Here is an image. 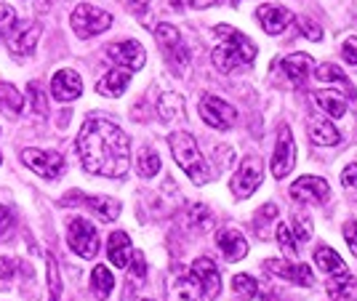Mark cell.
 <instances>
[{
	"mask_svg": "<svg viewBox=\"0 0 357 301\" xmlns=\"http://www.w3.org/2000/svg\"><path fill=\"white\" fill-rule=\"evenodd\" d=\"M77 155L89 173L120 179L131 168V139L107 118H89L77 134Z\"/></svg>",
	"mask_w": 357,
	"mask_h": 301,
	"instance_id": "obj_1",
	"label": "cell"
},
{
	"mask_svg": "<svg viewBox=\"0 0 357 301\" xmlns=\"http://www.w3.org/2000/svg\"><path fill=\"white\" fill-rule=\"evenodd\" d=\"M213 32L222 38L224 43L213 48L211 59H213V67L219 72H232L240 64H251L256 59V43H253L248 35H243L240 30L229 27V24H219L213 27Z\"/></svg>",
	"mask_w": 357,
	"mask_h": 301,
	"instance_id": "obj_2",
	"label": "cell"
},
{
	"mask_svg": "<svg viewBox=\"0 0 357 301\" xmlns=\"http://www.w3.org/2000/svg\"><path fill=\"white\" fill-rule=\"evenodd\" d=\"M168 144H171V152H174V160L178 163V168H181L195 184H206V181H211L208 163H206L203 152H200V147H197V141H195L187 131L171 134Z\"/></svg>",
	"mask_w": 357,
	"mask_h": 301,
	"instance_id": "obj_3",
	"label": "cell"
},
{
	"mask_svg": "<svg viewBox=\"0 0 357 301\" xmlns=\"http://www.w3.org/2000/svg\"><path fill=\"white\" fill-rule=\"evenodd\" d=\"M70 24H73L75 35L86 40V38H93V35H99V32L109 30L112 14L96 8V6H91V3H80L73 11V16H70Z\"/></svg>",
	"mask_w": 357,
	"mask_h": 301,
	"instance_id": "obj_4",
	"label": "cell"
},
{
	"mask_svg": "<svg viewBox=\"0 0 357 301\" xmlns=\"http://www.w3.org/2000/svg\"><path fill=\"white\" fill-rule=\"evenodd\" d=\"M67 242L80 258H93L99 254V235L96 226L91 224L89 219L75 216L70 226H67Z\"/></svg>",
	"mask_w": 357,
	"mask_h": 301,
	"instance_id": "obj_5",
	"label": "cell"
},
{
	"mask_svg": "<svg viewBox=\"0 0 357 301\" xmlns=\"http://www.w3.org/2000/svg\"><path fill=\"white\" fill-rule=\"evenodd\" d=\"M200 118L208 123L211 128L227 131V128H232L238 123V109L229 105V102H224L222 96H211L208 93L200 102Z\"/></svg>",
	"mask_w": 357,
	"mask_h": 301,
	"instance_id": "obj_6",
	"label": "cell"
},
{
	"mask_svg": "<svg viewBox=\"0 0 357 301\" xmlns=\"http://www.w3.org/2000/svg\"><path fill=\"white\" fill-rule=\"evenodd\" d=\"M155 38H158V43L163 48L165 59L171 61L176 70H184L187 61H190V51H187V45H184L176 27L174 24H158L155 27Z\"/></svg>",
	"mask_w": 357,
	"mask_h": 301,
	"instance_id": "obj_7",
	"label": "cell"
},
{
	"mask_svg": "<svg viewBox=\"0 0 357 301\" xmlns=\"http://www.w3.org/2000/svg\"><path fill=\"white\" fill-rule=\"evenodd\" d=\"M22 163L35 171V173H40L43 179H59V173L64 171V157H61L59 152H51V150H22Z\"/></svg>",
	"mask_w": 357,
	"mask_h": 301,
	"instance_id": "obj_8",
	"label": "cell"
},
{
	"mask_svg": "<svg viewBox=\"0 0 357 301\" xmlns=\"http://www.w3.org/2000/svg\"><path fill=\"white\" fill-rule=\"evenodd\" d=\"M261 179H264V166H261V160H259V157H245L243 166L238 168V173L229 181V187H232L235 197L245 200V197H251L253 192H256V187L261 184Z\"/></svg>",
	"mask_w": 357,
	"mask_h": 301,
	"instance_id": "obj_9",
	"label": "cell"
},
{
	"mask_svg": "<svg viewBox=\"0 0 357 301\" xmlns=\"http://www.w3.org/2000/svg\"><path fill=\"white\" fill-rule=\"evenodd\" d=\"M294 163H296V144H294V134L291 128L283 125L280 134H278V147H275V155H272V176L275 179H283L294 171Z\"/></svg>",
	"mask_w": 357,
	"mask_h": 301,
	"instance_id": "obj_10",
	"label": "cell"
},
{
	"mask_svg": "<svg viewBox=\"0 0 357 301\" xmlns=\"http://www.w3.org/2000/svg\"><path fill=\"white\" fill-rule=\"evenodd\" d=\"M107 54H109V59L120 64V67H126L128 72H136V70H142L144 67V61H147V51H144V45L139 43V40H123V43H112L107 48Z\"/></svg>",
	"mask_w": 357,
	"mask_h": 301,
	"instance_id": "obj_11",
	"label": "cell"
},
{
	"mask_svg": "<svg viewBox=\"0 0 357 301\" xmlns=\"http://www.w3.org/2000/svg\"><path fill=\"white\" fill-rule=\"evenodd\" d=\"M331 195V187L320 176H301L291 184V197L298 203H326Z\"/></svg>",
	"mask_w": 357,
	"mask_h": 301,
	"instance_id": "obj_12",
	"label": "cell"
},
{
	"mask_svg": "<svg viewBox=\"0 0 357 301\" xmlns=\"http://www.w3.org/2000/svg\"><path fill=\"white\" fill-rule=\"evenodd\" d=\"M192 277L197 280V286L203 291V296H208V299H216L219 293H222V275L216 270V264L211 261V258L200 256L197 261L192 264Z\"/></svg>",
	"mask_w": 357,
	"mask_h": 301,
	"instance_id": "obj_13",
	"label": "cell"
},
{
	"mask_svg": "<svg viewBox=\"0 0 357 301\" xmlns=\"http://www.w3.org/2000/svg\"><path fill=\"white\" fill-rule=\"evenodd\" d=\"M51 93L56 102H75L83 93V80L75 70H59L51 77Z\"/></svg>",
	"mask_w": 357,
	"mask_h": 301,
	"instance_id": "obj_14",
	"label": "cell"
},
{
	"mask_svg": "<svg viewBox=\"0 0 357 301\" xmlns=\"http://www.w3.org/2000/svg\"><path fill=\"white\" fill-rule=\"evenodd\" d=\"M40 40V24H24V27H16L8 38V51L16 59H24L35 51V45Z\"/></svg>",
	"mask_w": 357,
	"mask_h": 301,
	"instance_id": "obj_15",
	"label": "cell"
},
{
	"mask_svg": "<svg viewBox=\"0 0 357 301\" xmlns=\"http://www.w3.org/2000/svg\"><path fill=\"white\" fill-rule=\"evenodd\" d=\"M264 267H267V272L278 275V277H283V280L294 283V286H304V288L312 286V270H310L307 264H291V261L272 258V261H267Z\"/></svg>",
	"mask_w": 357,
	"mask_h": 301,
	"instance_id": "obj_16",
	"label": "cell"
},
{
	"mask_svg": "<svg viewBox=\"0 0 357 301\" xmlns=\"http://www.w3.org/2000/svg\"><path fill=\"white\" fill-rule=\"evenodd\" d=\"M256 19L261 22V30L267 35H280V32L291 24V11L283 8V6H275V3H267V6H259L256 8Z\"/></svg>",
	"mask_w": 357,
	"mask_h": 301,
	"instance_id": "obj_17",
	"label": "cell"
},
{
	"mask_svg": "<svg viewBox=\"0 0 357 301\" xmlns=\"http://www.w3.org/2000/svg\"><path fill=\"white\" fill-rule=\"evenodd\" d=\"M165 299L168 301H203V291L197 286L192 275H176L168 280L165 288Z\"/></svg>",
	"mask_w": 357,
	"mask_h": 301,
	"instance_id": "obj_18",
	"label": "cell"
},
{
	"mask_svg": "<svg viewBox=\"0 0 357 301\" xmlns=\"http://www.w3.org/2000/svg\"><path fill=\"white\" fill-rule=\"evenodd\" d=\"M216 245H219V251L224 254L227 261H240L248 254V242H245L243 232H238V229H222L216 235Z\"/></svg>",
	"mask_w": 357,
	"mask_h": 301,
	"instance_id": "obj_19",
	"label": "cell"
},
{
	"mask_svg": "<svg viewBox=\"0 0 357 301\" xmlns=\"http://www.w3.org/2000/svg\"><path fill=\"white\" fill-rule=\"evenodd\" d=\"M107 256H109V261H112L115 267L126 270V267L131 264V258H134L131 238H128L126 232H112L109 240H107Z\"/></svg>",
	"mask_w": 357,
	"mask_h": 301,
	"instance_id": "obj_20",
	"label": "cell"
},
{
	"mask_svg": "<svg viewBox=\"0 0 357 301\" xmlns=\"http://www.w3.org/2000/svg\"><path fill=\"white\" fill-rule=\"evenodd\" d=\"M314 61L310 54H291V56H285L283 61V70L285 75H288V80L296 86V88H301L304 83H307V75H310V67H312Z\"/></svg>",
	"mask_w": 357,
	"mask_h": 301,
	"instance_id": "obj_21",
	"label": "cell"
},
{
	"mask_svg": "<svg viewBox=\"0 0 357 301\" xmlns=\"http://www.w3.org/2000/svg\"><path fill=\"white\" fill-rule=\"evenodd\" d=\"M314 264L326 272L328 277H344V275H349L347 264H344V258L339 256L333 248H328V245H323V248L314 251Z\"/></svg>",
	"mask_w": 357,
	"mask_h": 301,
	"instance_id": "obj_22",
	"label": "cell"
},
{
	"mask_svg": "<svg viewBox=\"0 0 357 301\" xmlns=\"http://www.w3.org/2000/svg\"><path fill=\"white\" fill-rule=\"evenodd\" d=\"M307 131H310V139H312L314 144H320V147H333V144L342 141V134L328 121H323V118H310Z\"/></svg>",
	"mask_w": 357,
	"mask_h": 301,
	"instance_id": "obj_23",
	"label": "cell"
},
{
	"mask_svg": "<svg viewBox=\"0 0 357 301\" xmlns=\"http://www.w3.org/2000/svg\"><path fill=\"white\" fill-rule=\"evenodd\" d=\"M128 80H131V72H128V70H112V72H107V75L96 83V91H99L102 96L118 99V96H123V91L128 88Z\"/></svg>",
	"mask_w": 357,
	"mask_h": 301,
	"instance_id": "obj_24",
	"label": "cell"
},
{
	"mask_svg": "<svg viewBox=\"0 0 357 301\" xmlns=\"http://www.w3.org/2000/svg\"><path fill=\"white\" fill-rule=\"evenodd\" d=\"M22 107H24V96L19 93V88L11 86V83H0V109L11 121H16L22 115Z\"/></svg>",
	"mask_w": 357,
	"mask_h": 301,
	"instance_id": "obj_25",
	"label": "cell"
},
{
	"mask_svg": "<svg viewBox=\"0 0 357 301\" xmlns=\"http://www.w3.org/2000/svg\"><path fill=\"white\" fill-rule=\"evenodd\" d=\"M314 102H317V107L326 112L328 118H342L344 112H347V99L331 88L317 91V93H314Z\"/></svg>",
	"mask_w": 357,
	"mask_h": 301,
	"instance_id": "obj_26",
	"label": "cell"
},
{
	"mask_svg": "<svg viewBox=\"0 0 357 301\" xmlns=\"http://www.w3.org/2000/svg\"><path fill=\"white\" fill-rule=\"evenodd\" d=\"M83 203H86L99 219H105V222H115V219L120 216V203L118 200H112V197L93 195V197H83Z\"/></svg>",
	"mask_w": 357,
	"mask_h": 301,
	"instance_id": "obj_27",
	"label": "cell"
},
{
	"mask_svg": "<svg viewBox=\"0 0 357 301\" xmlns=\"http://www.w3.org/2000/svg\"><path fill=\"white\" fill-rule=\"evenodd\" d=\"M112 288H115V277H112V272L107 270L105 264H96L93 272H91V291H93L99 299H107V296L112 293Z\"/></svg>",
	"mask_w": 357,
	"mask_h": 301,
	"instance_id": "obj_28",
	"label": "cell"
},
{
	"mask_svg": "<svg viewBox=\"0 0 357 301\" xmlns=\"http://www.w3.org/2000/svg\"><path fill=\"white\" fill-rule=\"evenodd\" d=\"M317 80H323V83H342L344 88H347V93H349V99H355V91H352V86H349V77L342 72V67H336V64H320L317 67Z\"/></svg>",
	"mask_w": 357,
	"mask_h": 301,
	"instance_id": "obj_29",
	"label": "cell"
},
{
	"mask_svg": "<svg viewBox=\"0 0 357 301\" xmlns=\"http://www.w3.org/2000/svg\"><path fill=\"white\" fill-rule=\"evenodd\" d=\"M181 107H184V99H181L178 93H174V91H168V93L160 96V102H158V115H160L165 123H171L174 118L181 115Z\"/></svg>",
	"mask_w": 357,
	"mask_h": 301,
	"instance_id": "obj_30",
	"label": "cell"
},
{
	"mask_svg": "<svg viewBox=\"0 0 357 301\" xmlns=\"http://www.w3.org/2000/svg\"><path fill=\"white\" fill-rule=\"evenodd\" d=\"M136 166H139V173H142L144 179H152V176L160 171V157H158V152H152L149 147H144V150L139 152Z\"/></svg>",
	"mask_w": 357,
	"mask_h": 301,
	"instance_id": "obj_31",
	"label": "cell"
},
{
	"mask_svg": "<svg viewBox=\"0 0 357 301\" xmlns=\"http://www.w3.org/2000/svg\"><path fill=\"white\" fill-rule=\"evenodd\" d=\"M275 238H278V245L283 248V254L288 258H296V254H298V242H296V238H294V229L288 224H278V229H275Z\"/></svg>",
	"mask_w": 357,
	"mask_h": 301,
	"instance_id": "obj_32",
	"label": "cell"
},
{
	"mask_svg": "<svg viewBox=\"0 0 357 301\" xmlns=\"http://www.w3.org/2000/svg\"><path fill=\"white\" fill-rule=\"evenodd\" d=\"M232 291L243 296L245 301L256 299V293H259V286H256V280H253L251 275H235V280H232Z\"/></svg>",
	"mask_w": 357,
	"mask_h": 301,
	"instance_id": "obj_33",
	"label": "cell"
},
{
	"mask_svg": "<svg viewBox=\"0 0 357 301\" xmlns=\"http://www.w3.org/2000/svg\"><path fill=\"white\" fill-rule=\"evenodd\" d=\"M19 27V22H16V14L11 6H6V3H0V40L3 38H11V32Z\"/></svg>",
	"mask_w": 357,
	"mask_h": 301,
	"instance_id": "obj_34",
	"label": "cell"
},
{
	"mask_svg": "<svg viewBox=\"0 0 357 301\" xmlns=\"http://www.w3.org/2000/svg\"><path fill=\"white\" fill-rule=\"evenodd\" d=\"M27 96H30V107L35 115H45V109H48V102H45V93L40 88V83L38 80H32L30 86H27Z\"/></svg>",
	"mask_w": 357,
	"mask_h": 301,
	"instance_id": "obj_35",
	"label": "cell"
},
{
	"mask_svg": "<svg viewBox=\"0 0 357 301\" xmlns=\"http://www.w3.org/2000/svg\"><path fill=\"white\" fill-rule=\"evenodd\" d=\"M48 258V288H51V296H59L61 293V283H59V270H56V258L51 254H45Z\"/></svg>",
	"mask_w": 357,
	"mask_h": 301,
	"instance_id": "obj_36",
	"label": "cell"
},
{
	"mask_svg": "<svg viewBox=\"0 0 357 301\" xmlns=\"http://www.w3.org/2000/svg\"><path fill=\"white\" fill-rule=\"evenodd\" d=\"M190 222L195 226H200V229H208L211 226V211L206 206H192L190 208Z\"/></svg>",
	"mask_w": 357,
	"mask_h": 301,
	"instance_id": "obj_37",
	"label": "cell"
},
{
	"mask_svg": "<svg viewBox=\"0 0 357 301\" xmlns=\"http://www.w3.org/2000/svg\"><path fill=\"white\" fill-rule=\"evenodd\" d=\"M298 30H301V35H307L310 40H320V38H323L320 24L312 22V19H307V16H298Z\"/></svg>",
	"mask_w": 357,
	"mask_h": 301,
	"instance_id": "obj_38",
	"label": "cell"
},
{
	"mask_svg": "<svg viewBox=\"0 0 357 301\" xmlns=\"http://www.w3.org/2000/svg\"><path fill=\"white\" fill-rule=\"evenodd\" d=\"M294 224H296V232H294V238H296V242L312 240V224H310L307 219H301V216H296V219H294Z\"/></svg>",
	"mask_w": 357,
	"mask_h": 301,
	"instance_id": "obj_39",
	"label": "cell"
},
{
	"mask_svg": "<svg viewBox=\"0 0 357 301\" xmlns=\"http://www.w3.org/2000/svg\"><path fill=\"white\" fill-rule=\"evenodd\" d=\"M128 267H131V275H134V280H144V275H147V261H144V254H139V251H136Z\"/></svg>",
	"mask_w": 357,
	"mask_h": 301,
	"instance_id": "obj_40",
	"label": "cell"
},
{
	"mask_svg": "<svg viewBox=\"0 0 357 301\" xmlns=\"http://www.w3.org/2000/svg\"><path fill=\"white\" fill-rule=\"evenodd\" d=\"M342 56L349 67H357V38H347V40H344Z\"/></svg>",
	"mask_w": 357,
	"mask_h": 301,
	"instance_id": "obj_41",
	"label": "cell"
},
{
	"mask_svg": "<svg viewBox=\"0 0 357 301\" xmlns=\"http://www.w3.org/2000/svg\"><path fill=\"white\" fill-rule=\"evenodd\" d=\"M16 275V261L11 256H0V280H11Z\"/></svg>",
	"mask_w": 357,
	"mask_h": 301,
	"instance_id": "obj_42",
	"label": "cell"
},
{
	"mask_svg": "<svg viewBox=\"0 0 357 301\" xmlns=\"http://www.w3.org/2000/svg\"><path fill=\"white\" fill-rule=\"evenodd\" d=\"M344 238H347V245H349V251L357 256V222H349V224L344 226Z\"/></svg>",
	"mask_w": 357,
	"mask_h": 301,
	"instance_id": "obj_43",
	"label": "cell"
},
{
	"mask_svg": "<svg viewBox=\"0 0 357 301\" xmlns=\"http://www.w3.org/2000/svg\"><path fill=\"white\" fill-rule=\"evenodd\" d=\"M342 184H344V187H355V184H357V163H349V166L344 168Z\"/></svg>",
	"mask_w": 357,
	"mask_h": 301,
	"instance_id": "obj_44",
	"label": "cell"
},
{
	"mask_svg": "<svg viewBox=\"0 0 357 301\" xmlns=\"http://www.w3.org/2000/svg\"><path fill=\"white\" fill-rule=\"evenodd\" d=\"M123 6H128L134 14H144L149 6V0H123Z\"/></svg>",
	"mask_w": 357,
	"mask_h": 301,
	"instance_id": "obj_45",
	"label": "cell"
},
{
	"mask_svg": "<svg viewBox=\"0 0 357 301\" xmlns=\"http://www.w3.org/2000/svg\"><path fill=\"white\" fill-rule=\"evenodd\" d=\"M8 226H11V211H8V208L0 203V235H3Z\"/></svg>",
	"mask_w": 357,
	"mask_h": 301,
	"instance_id": "obj_46",
	"label": "cell"
},
{
	"mask_svg": "<svg viewBox=\"0 0 357 301\" xmlns=\"http://www.w3.org/2000/svg\"><path fill=\"white\" fill-rule=\"evenodd\" d=\"M219 0H190V6L192 8H211V6H216Z\"/></svg>",
	"mask_w": 357,
	"mask_h": 301,
	"instance_id": "obj_47",
	"label": "cell"
},
{
	"mask_svg": "<svg viewBox=\"0 0 357 301\" xmlns=\"http://www.w3.org/2000/svg\"><path fill=\"white\" fill-rule=\"evenodd\" d=\"M275 213H278V208H275V206H272V203H269L267 208H261V216H264V222H267V219H272V216H275Z\"/></svg>",
	"mask_w": 357,
	"mask_h": 301,
	"instance_id": "obj_48",
	"label": "cell"
},
{
	"mask_svg": "<svg viewBox=\"0 0 357 301\" xmlns=\"http://www.w3.org/2000/svg\"><path fill=\"white\" fill-rule=\"evenodd\" d=\"M51 301H59V296H51Z\"/></svg>",
	"mask_w": 357,
	"mask_h": 301,
	"instance_id": "obj_49",
	"label": "cell"
},
{
	"mask_svg": "<svg viewBox=\"0 0 357 301\" xmlns=\"http://www.w3.org/2000/svg\"><path fill=\"white\" fill-rule=\"evenodd\" d=\"M144 301H152V299H144Z\"/></svg>",
	"mask_w": 357,
	"mask_h": 301,
	"instance_id": "obj_50",
	"label": "cell"
},
{
	"mask_svg": "<svg viewBox=\"0 0 357 301\" xmlns=\"http://www.w3.org/2000/svg\"><path fill=\"white\" fill-rule=\"evenodd\" d=\"M0 160H3V157H0Z\"/></svg>",
	"mask_w": 357,
	"mask_h": 301,
	"instance_id": "obj_51",
	"label": "cell"
}]
</instances>
